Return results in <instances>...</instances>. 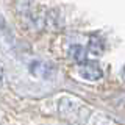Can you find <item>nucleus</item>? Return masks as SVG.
<instances>
[{
    "mask_svg": "<svg viewBox=\"0 0 125 125\" xmlns=\"http://www.w3.org/2000/svg\"><path fill=\"white\" fill-rule=\"evenodd\" d=\"M28 70L33 77L41 78V80H53L58 73L56 66L52 61H42V60H34L28 64Z\"/></svg>",
    "mask_w": 125,
    "mask_h": 125,
    "instance_id": "1",
    "label": "nucleus"
},
{
    "mask_svg": "<svg viewBox=\"0 0 125 125\" xmlns=\"http://www.w3.org/2000/svg\"><path fill=\"white\" fill-rule=\"evenodd\" d=\"M78 73L81 78L88 81H97L103 77V70L99 67V64H94V62H84L78 67Z\"/></svg>",
    "mask_w": 125,
    "mask_h": 125,
    "instance_id": "2",
    "label": "nucleus"
},
{
    "mask_svg": "<svg viewBox=\"0 0 125 125\" xmlns=\"http://www.w3.org/2000/svg\"><path fill=\"white\" fill-rule=\"evenodd\" d=\"M80 103L75 99H69V97H62L60 100V105H58V109L62 116H73L77 113Z\"/></svg>",
    "mask_w": 125,
    "mask_h": 125,
    "instance_id": "3",
    "label": "nucleus"
},
{
    "mask_svg": "<svg viewBox=\"0 0 125 125\" xmlns=\"http://www.w3.org/2000/svg\"><path fill=\"white\" fill-rule=\"evenodd\" d=\"M88 52L91 55H95V56H100L102 53L105 52V41L102 36H94L89 38V45H88Z\"/></svg>",
    "mask_w": 125,
    "mask_h": 125,
    "instance_id": "4",
    "label": "nucleus"
},
{
    "mask_svg": "<svg viewBox=\"0 0 125 125\" xmlns=\"http://www.w3.org/2000/svg\"><path fill=\"white\" fill-rule=\"evenodd\" d=\"M69 55L73 61H77L78 64H84L86 61V47L80 44H73L69 47Z\"/></svg>",
    "mask_w": 125,
    "mask_h": 125,
    "instance_id": "5",
    "label": "nucleus"
},
{
    "mask_svg": "<svg viewBox=\"0 0 125 125\" xmlns=\"http://www.w3.org/2000/svg\"><path fill=\"white\" fill-rule=\"evenodd\" d=\"M3 77H5L3 75V69L0 67V88H2V84H3Z\"/></svg>",
    "mask_w": 125,
    "mask_h": 125,
    "instance_id": "6",
    "label": "nucleus"
},
{
    "mask_svg": "<svg viewBox=\"0 0 125 125\" xmlns=\"http://www.w3.org/2000/svg\"><path fill=\"white\" fill-rule=\"evenodd\" d=\"M122 77L125 78V66H124V67H122Z\"/></svg>",
    "mask_w": 125,
    "mask_h": 125,
    "instance_id": "7",
    "label": "nucleus"
}]
</instances>
